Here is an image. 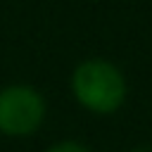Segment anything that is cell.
<instances>
[{
  "mask_svg": "<svg viewBox=\"0 0 152 152\" xmlns=\"http://www.w3.org/2000/svg\"><path fill=\"white\" fill-rule=\"evenodd\" d=\"M71 90L76 100L95 114H112L126 100L124 74L104 59H88L78 64L71 76Z\"/></svg>",
  "mask_w": 152,
  "mask_h": 152,
  "instance_id": "1",
  "label": "cell"
},
{
  "mask_svg": "<svg viewBox=\"0 0 152 152\" xmlns=\"http://www.w3.org/2000/svg\"><path fill=\"white\" fill-rule=\"evenodd\" d=\"M45 119V100L31 86H7L0 90V133L12 138L31 135Z\"/></svg>",
  "mask_w": 152,
  "mask_h": 152,
  "instance_id": "2",
  "label": "cell"
},
{
  "mask_svg": "<svg viewBox=\"0 0 152 152\" xmlns=\"http://www.w3.org/2000/svg\"><path fill=\"white\" fill-rule=\"evenodd\" d=\"M45 152H90L86 145L76 142V140H64V142H57L52 147H48Z\"/></svg>",
  "mask_w": 152,
  "mask_h": 152,
  "instance_id": "3",
  "label": "cell"
},
{
  "mask_svg": "<svg viewBox=\"0 0 152 152\" xmlns=\"http://www.w3.org/2000/svg\"><path fill=\"white\" fill-rule=\"evenodd\" d=\"M131 152H152V147H150V145H142V147H135V150H131Z\"/></svg>",
  "mask_w": 152,
  "mask_h": 152,
  "instance_id": "4",
  "label": "cell"
}]
</instances>
